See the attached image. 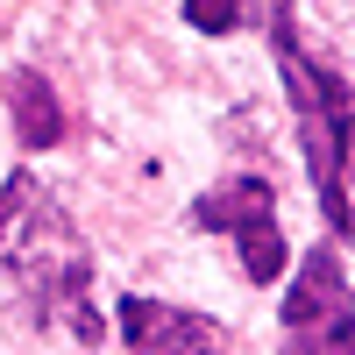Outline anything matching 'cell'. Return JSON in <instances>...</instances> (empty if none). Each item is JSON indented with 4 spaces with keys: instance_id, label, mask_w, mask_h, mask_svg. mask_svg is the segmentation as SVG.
Segmentation results:
<instances>
[{
    "instance_id": "obj_1",
    "label": "cell",
    "mask_w": 355,
    "mask_h": 355,
    "mask_svg": "<svg viewBox=\"0 0 355 355\" xmlns=\"http://www.w3.org/2000/svg\"><path fill=\"white\" fill-rule=\"evenodd\" d=\"M36 199V185L21 192V206H15V220H21V234L8 242V270H15V284L28 291V306H36L43 320L50 313H64L71 320V334L78 341H100V327L107 320L93 313V299H85V277H93V263H85V249H78V234L64 227V214L43 199V206H28Z\"/></svg>"
},
{
    "instance_id": "obj_9",
    "label": "cell",
    "mask_w": 355,
    "mask_h": 355,
    "mask_svg": "<svg viewBox=\"0 0 355 355\" xmlns=\"http://www.w3.org/2000/svg\"><path fill=\"white\" fill-rule=\"evenodd\" d=\"M28 192V178H8V192H0V242H8V227H15V206Z\"/></svg>"
},
{
    "instance_id": "obj_6",
    "label": "cell",
    "mask_w": 355,
    "mask_h": 355,
    "mask_svg": "<svg viewBox=\"0 0 355 355\" xmlns=\"http://www.w3.org/2000/svg\"><path fill=\"white\" fill-rule=\"evenodd\" d=\"M8 114H15V142L21 150H57L64 135V107H57V85L43 71H8Z\"/></svg>"
},
{
    "instance_id": "obj_7",
    "label": "cell",
    "mask_w": 355,
    "mask_h": 355,
    "mask_svg": "<svg viewBox=\"0 0 355 355\" xmlns=\"http://www.w3.org/2000/svg\"><path fill=\"white\" fill-rule=\"evenodd\" d=\"M185 21L199 36H227V28L242 21V0H185Z\"/></svg>"
},
{
    "instance_id": "obj_3",
    "label": "cell",
    "mask_w": 355,
    "mask_h": 355,
    "mask_svg": "<svg viewBox=\"0 0 355 355\" xmlns=\"http://www.w3.org/2000/svg\"><path fill=\"white\" fill-rule=\"evenodd\" d=\"M277 355H355V291L327 249H313L284 291Z\"/></svg>"
},
{
    "instance_id": "obj_2",
    "label": "cell",
    "mask_w": 355,
    "mask_h": 355,
    "mask_svg": "<svg viewBox=\"0 0 355 355\" xmlns=\"http://www.w3.org/2000/svg\"><path fill=\"white\" fill-rule=\"evenodd\" d=\"M277 57H284V85H291V114H299V142H306L313 192H320V206H327V227L348 234L355 227V214H348V135H355L348 93H341L334 71L306 64L291 43H277Z\"/></svg>"
},
{
    "instance_id": "obj_10",
    "label": "cell",
    "mask_w": 355,
    "mask_h": 355,
    "mask_svg": "<svg viewBox=\"0 0 355 355\" xmlns=\"http://www.w3.org/2000/svg\"><path fill=\"white\" fill-rule=\"evenodd\" d=\"M348 164H355V135H348Z\"/></svg>"
},
{
    "instance_id": "obj_4",
    "label": "cell",
    "mask_w": 355,
    "mask_h": 355,
    "mask_svg": "<svg viewBox=\"0 0 355 355\" xmlns=\"http://www.w3.org/2000/svg\"><path fill=\"white\" fill-rule=\"evenodd\" d=\"M277 192H270V178H227V185H214V192H199V206H192V220L199 227H220V234H234V249H242V270H249V284H270V277H284V234H277Z\"/></svg>"
},
{
    "instance_id": "obj_5",
    "label": "cell",
    "mask_w": 355,
    "mask_h": 355,
    "mask_svg": "<svg viewBox=\"0 0 355 355\" xmlns=\"http://www.w3.org/2000/svg\"><path fill=\"white\" fill-rule=\"evenodd\" d=\"M121 334L135 355H220L214 320L164 306V299H121Z\"/></svg>"
},
{
    "instance_id": "obj_8",
    "label": "cell",
    "mask_w": 355,
    "mask_h": 355,
    "mask_svg": "<svg viewBox=\"0 0 355 355\" xmlns=\"http://www.w3.org/2000/svg\"><path fill=\"white\" fill-rule=\"evenodd\" d=\"M242 15L270 28V43H291V0H242Z\"/></svg>"
}]
</instances>
